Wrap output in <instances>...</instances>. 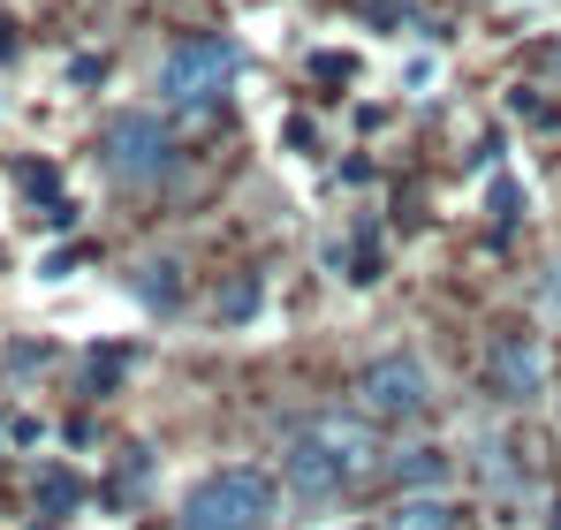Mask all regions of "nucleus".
<instances>
[{
    "label": "nucleus",
    "instance_id": "obj_3",
    "mask_svg": "<svg viewBox=\"0 0 561 530\" xmlns=\"http://www.w3.org/2000/svg\"><path fill=\"white\" fill-rule=\"evenodd\" d=\"M236 77H243V46L236 38H183L160 61V99L175 114H213L236 91Z\"/></svg>",
    "mask_w": 561,
    "mask_h": 530
},
{
    "label": "nucleus",
    "instance_id": "obj_15",
    "mask_svg": "<svg viewBox=\"0 0 561 530\" xmlns=\"http://www.w3.org/2000/svg\"><path fill=\"white\" fill-rule=\"evenodd\" d=\"M539 303H547V311H554V319H561V265H554V273H547V288H539Z\"/></svg>",
    "mask_w": 561,
    "mask_h": 530
},
{
    "label": "nucleus",
    "instance_id": "obj_10",
    "mask_svg": "<svg viewBox=\"0 0 561 530\" xmlns=\"http://www.w3.org/2000/svg\"><path fill=\"white\" fill-rule=\"evenodd\" d=\"M77 500H84V485H77L69 470H46V477H38V508H46V523H61Z\"/></svg>",
    "mask_w": 561,
    "mask_h": 530
},
{
    "label": "nucleus",
    "instance_id": "obj_13",
    "mask_svg": "<svg viewBox=\"0 0 561 530\" xmlns=\"http://www.w3.org/2000/svg\"><path fill=\"white\" fill-rule=\"evenodd\" d=\"M516 205H524V197H516V182L501 175V182H493V212H501V228H516Z\"/></svg>",
    "mask_w": 561,
    "mask_h": 530
},
{
    "label": "nucleus",
    "instance_id": "obj_6",
    "mask_svg": "<svg viewBox=\"0 0 561 530\" xmlns=\"http://www.w3.org/2000/svg\"><path fill=\"white\" fill-rule=\"evenodd\" d=\"M485 387L501 402H539L547 394V349H539V334H501L485 349Z\"/></svg>",
    "mask_w": 561,
    "mask_h": 530
},
{
    "label": "nucleus",
    "instance_id": "obj_1",
    "mask_svg": "<svg viewBox=\"0 0 561 530\" xmlns=\"http://www.w3.org/2000/svg\"><path fill=\"white\" fill-rule=\"evenodd\" d=\"M373 470H379V440H373L365 417H319V425H304V433L288 440V454H280V485H288V500L311 508V516L342 508Z\"/></svg>",
    "mask_w": 561,
    "mask_h": 530
},
{
    "label": "nucleus",
    "instance_id": "obj_14",
    "mask_svg": "<svg viewBox=\"0 0 561 530\" xmlns=\"http://www.w3.org/2000/svg\"><path fill=\"white\" fill-rule=\"evenodd\" d=\"M69 77H77V84H99V77H106V61H99V54H77V61H69Z\"/></svg>",
    "mask_w": 561,
    "mask_h": 530
},
{
    "label": "nucleus",
    "instance_id": "obj_16",
    "mask_svg": "<svg viewBox=\"0 0 561 530\" xmlns=\"http://www.w3.org/2000/svg\"><path fill=\"white\" fill-rule=\"evenodd\" d=\"M547 84L561 91V46H554V54H547Z\"/></svg>",
    "mask_w": 561,
    "mask_h": 530
},
{
    "label": "nucleus",
    "instance_id": "obj_9",
    "mask_svg": "<svg viewBox=\"0 0 561 530\" xmlns=\"http://www.w3.org/2000/svg\"><path fill=\"white\" fill-rule=\"evenodd\" d=\"M394 477H402L410 493H433V485H448V454H440V447H402V454H394Z\"/></svg>",
    "mask_w": 561,
    "mask_h": 530
},
{
    "label": "nucleus",
    "instance_id": "obj_12",
    "mask_svg": "<svg viewBox=\"0 0 561 530\" xmlns=\"http://www.w3.org/2000/svg\"><path fill=\"white\" fill-rule=\"evenodd\" d=\"M350 69H357V61H350V54H311V77H327V84H342V77H350Z\"/></svg>",
    "mask_w": 561,
    "mask_h": 530
},
{
    "label": "nucleus",
    "instance_id": "obj_4",
    "mask_svg": "<svg viewBox=\"0 0 561 530\" xmlns=\"http://www.w3.org/2000/svg\"><path fill=\"white\" fill-rule=\"evenodd\" d=\"M99 160L122 189H160V182L183 168V145L160 114H114L106 137H99Z\"/></svg>",
    "mask_w": 561,
    "mask_h": 530
},
{
    "label": "nucleus",
    "instance_id": "obj_8",
    "mask_svg": "<svg viewBox=\"0 0 561 530\" xmlns=\"http://www.w3.org/2000/svg\"><path fill=\"white\" fill-rule=\"evenodd\" d=\"M129 288H137L145 311H175V303H183V280H175V265H168V258H145L137 273H129Z\"/></svg>",
    "mask_w": 561,
    "mask_h": 530
},
{
    "label": "nucleus",
    "instance_id": "obj_7",
    "mask_svg": "<svg viewBox=\"0 0 561 530\" xmlns=\"http://www.w3.org/2000/svg\"><path fill=\"white\" fill-rule=\"evenodd\" d=\"M456 523H463V508H456L440 485H433V493H410V500L387 516V530H456Z\"/></svg>",
    "mask_w": 561,
    "mask_h": 530
},
{
    "label": "nucleus",
    "instance_id": "obj_11",
    "mask_svg": "<svg viewBox=\"0 0 561 530\" xmlns=\"http://www.w3.org/2000/svg\"><path fill=\"white\" fill-rule=\"evenodd\" d=\"M243 311H259V280H236V288L220 296V319H243Z\"/></svg>",
    "mask_w": 561,
    "mask_h": 530
},
{
    "label": "nucleus",
    "instance_id": "obj_5",
    "mask_svg": "<svg viewBox=\"0 0 561 530\" xmlns=\"http://www.w3.org/2000/svg\"><path fill=\"white\" fill-rule=\"evenodd\" d=\"M357 402H365L373 425H417L433 410V371L417 356H379V364H365V379H357Z\"/></svg>",
    "mask_w": 561,
    "mask_h": 530
},
{
    "label": "nucleus",
    "instance_id": "obj_2",
    "mask_svg": "<svg viewBox=\"0 0 561 530\" xmlns=\"http://www.w3.org/2000/svg\"><path fill=\"white\" fill-rule=\"evenodd\" d=\"M280 485L266 470H213L183 500V530H274Z\"/></svg>",
    "mask_w": 561,
    "mask_h": 530
}]
</instances>
